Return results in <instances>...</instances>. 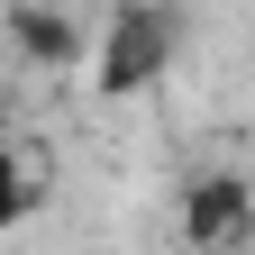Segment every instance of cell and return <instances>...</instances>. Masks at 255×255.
Returning a JSON list of instances; mask_svg holds the SVG:
<instances>
[{"instance_id": "cell-2", "label": "cell", "mask_w": 255, "mask_h": 255, "mask_svg": "<svg viewBox=\"0 0 255 255\" xmlns=\"http://www.w3.org/2000/svg\"><path fill=\"white\" fill-rule=\"evenodd\" d=\"M246 191H255V173H246Z\"/></svg>"}, {"instance_id": "cell-1", "label": "cell", "mask_w": 255, "mask_h": 255, "mask_svg": "<svg viewBox=\"0 0 255 255\" xmlns=\"http://www.w3.org/2000/svg\"><path fill=\"white\" fill-rule=\"evenodd\" d=\"M173 55H182V9H173V0H119L110 27L91 37V82H101L110 101H128V91L164 82Z\"/></svg>"}]
</instances>
